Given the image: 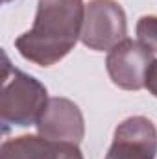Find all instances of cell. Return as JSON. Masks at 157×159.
<instances>
[{"mask_svg":"<svg viewBox=\"0 0 157 159\" xmlns=\"http://www.w3.org/2000/svg\"><path fill=\"white\" fill-rule=\"evenodd\" d=\"M137 41H141L157 59V15H144L139 19Z\"/></svg>","mask_w":157,"mask_h":159,"instance_id":"obj_8","label":"cell"},{"mask_svg":"<svg viewBox=\"0 0 157 159\" xmlns=\"http://www.w3.org/2000/svg\"><path fill=\"white\" fill-rule=\"evenodd\" d=\"M83 17V0H39L34 26L15 39V48L26 61L52 67L76 46Z\"/></svg>","mask_w":157,"mask_h":159,"instance_id":"obj_1","label":"cell"},{"mask_svg":"<svg viewBox=\"0 0 157 159\" xmlns=\"http://www.w3.org/2000/svg\"><path fill=\"white\" fill-rule=\"evenodd\" d=\"M48 100V91L39 80L15 69L4 54L0 93V120L4 124V131L15 126H35Z\"/></svg>","mask_w":157,"mask_h":159,"instance_id":"obj_2","label":"cell"},{"mask_svg":"<svg viewBox=\"0 0 157 159\" xmlns=\"http://www.w3.org/2000/svg\"><path fill=\"white\" fill-rule=\"evenodd\" d=\"M146 89L157 98V59L152 63L150 70H148V76H146Z\"/></svg>","mask_w":157,"mask_h":159,"instance_id":"obj_9","label":"cell"},{"mask_svg":"<svg viewBox=\"0 0 157 159\" xmlns=\"http://www.w3.org/2000/svg\"><path fill=\"white\" fill-rule=\"evenodd\" d=\"M0 159H83V154L72 143H59L43 135H19L2 143Z\"/></svg>","mask_w":157,"mask_h":159,"instance_id":"obj_7","label":"cell"},{"mask_svg":"<svg viewBox=\"0 0 157 159\" xmlns=\"http://www.w3.org/2000/svg\"><path fill=\"white\" fill-rule=\"evenodd\" d=\"M157 128L148 117L135 115L122 120L113 133L105 159H155Z\"/></svg>","mask_w":157,"mask_h":159,"instance_id":"obj_5","label":"cell"},{"mask_svg":"<svg viewBox=\"0 0 157 159\" xmlns=\"http://www.w3.org/2000/svg\"><path fill=\"white\" fill-rule=\"evenodd\" d=\"M128 35V19L117 0H91L85 4V17L79 41L94 52H109Z\"/></svg>","mask_w":157,"mask_h":159,"instance_id":"obj_3","label":"cell"},{"mask_svg":"<svg viewBox=\"0 0 157 159\" xmlns=\"http://www.w3.org/2000/svg\"><path fill=\"white\" fill-rule=\"evenodd\" d=\"M35 126L39 135L59 143L79 144L85 137V119L81 109L78 104L63 96H54L48 100Z\"/></svg>","mask_w":157,"mask_h":159,"instance_id":"obj_6","label":"cell"},{"mask_svg":"<svg viewBox=\"0 0 157 159\" xmlns=\"http://www.w3.org/2000/svg\"><path fill=\"white\" fill-rule=\"evenodd\" d=\"M2 2H4V4H7V2H11V0H2Z\"/></svg>","mask_w":157,"mask_h":159,"instance_id":"obj_10","label":"cell"},{"mask_svg":"<svg viewBox=\"0 0 157 159\" xmlns=\"http://www.w3.org/2000/svg\"><path fill=\"white\" fill-rule=\"evenodd\" d=\"M155 57L141 41L126 39L107 52L105 69L111 81L124 91H141Z\"/></svg>","mask_w":157,"mask_h":159,"instance_id":"obj_4","label":"cell"}]
</instances>
